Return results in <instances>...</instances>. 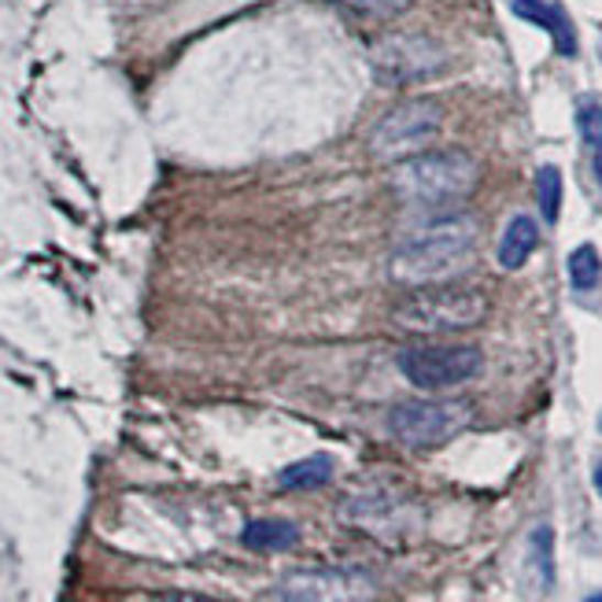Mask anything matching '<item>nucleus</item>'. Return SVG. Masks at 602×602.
<instances>
[{
    "label": "nucleus",
    "mask_w": 602,
    "mask_h": 602,
    "mask_svg": "<svg viewBox=\"0 0 602 602\" xmlns=\"http://www.w3.org/2000/svg\"><path fill=\"white\" fill-rule=\"evenodd\" d=\"M477 230L473 218L466 215H448L440 222L425 226L414 237H407L396 255L388 263L392 282L411 285V288H425V285H444L455 282L462 270L473 266L477 255Z\"/></svg>",
    "instance_id": "f257e3e1"
},
{
    "label": "nucleus",
    "mask_w": 602,
    "mask_h": 602,
    "mask_svg": "<svg viewBox=\"0 0 602 602\" xmlns=\"http://www.w3.org/2000/svg\"><path fill=\"white\" fill-rule=\"evenodd\" d=\"M477 160L462 149H444V152H418L407 155L392 167V193L403 204L418 207H448L466 200L477 189Z\"/></svg>",
    "instance_id": "f03ea898"
},
{
    "label": "nucleus",
    "mask_w": 602,
    "mask_h": 602,
    "mask_svg": "<svg viewBox=\"0 0 602 602\" xmlns=\"http://www.w3.org/2000/svg\"><path fill=\"white\" fill-rule=\"evenodd\" d=\"M492 310L481 288L473 285H425L396 307V326L411 329V333H459V329L481 326Z\"/></svg>",
    "instance_id": "7ed1b4c3"
},
{
    "label": "nucleus",
    "mask_w": 602,
    "mask_h": 602,
    "mask_svg": "<svg viewBox=\"0 0 602 602\" xmlns=\"http://www.w3.org/2000/svg\"><path fill=\"white\" fill-rule=\"evenodd\" d=\"M473 422L466 399H407L388 414V433L407 448H440Z\"/></svg>",
    "instance_id": "20e7f679"
},
{
    "label": "nucleus",
    "mask_w": 602,
    "mask_h": 602,
    "mask_svg": "<svg viewBox=\"0 0 602 602\" xmlns=\"http://www.w3.org/2000/svg\"><path fill=\"white\" fill-rule=\"evenodd\" d=\"M399 370L414 388H455L484 370L481 348L473 344H414L399 351Z\"/></svg>",
    "instance_id": "39448f33"
},
{
    "label": "nucleus",
    "mask_w": 602,
    "mask_h": 602,
    "mask_svg": "<svg viewBox=\"0 0 602 602\" xmlns=\"http://www.w3.org/2000/svg\"><path fill=\"white\" fill-rule=\"evenodd\" d=\"M370 64L385 86H414L448 67V48L425 34H388L373 45Z\"/></svg>",
    "instance_id": "423d86ee"
},
{
    "label": "nucleus",
    "mask_w": 602,
    "mask_h": 602,
    "mask_svg": "<svg viewBox=\"0 0 602 602\" xmlns=\"http://www.w3.org/2000/svg\"><path fill=\"white\" fill-rule=\"evenodd\" d=\"M444 127V108L433 100H407L392 108L370 133V152L377 160H407L418 155Z\"/></svg>",
    "instance_id": "0eeeda50"
},
{
    "label": "nucleus",
    "mask_w": 602,
    "mask_h": 602,
    "mask_svg": "<svg viewBox=\"0 0 602 602\" xmlns=\"http://www.w3.org/2000/svg\"><path fill=\"white\" fill-rule=\"evenodd\" d=\"M377 595V580L366 569H299L277 580L270 591L274 602H370Z\"/></svg>",
    "instance_id": "6e6552de"
},
{
    "label": "nucleus",
    "mask_w": 602,
    "mask_h": 602,
    "mask_svg": "<svg viewBox=\"0 0 602 602\" xmlns=\"http://www.w3.org/2000/svg\"><path fill=\"white\" fill-rule=\"evenodd\" d=\"M514 15L525 19V23L544 26L547 34L555 37V48L562 52V56H577V34L562 8L547 4V0H514Z\"/></svg>",
    "instance_id": "1a4fd4ad"
},
{
    "label": "nucleus",
    "mask_w": 602,
    "mask_h": 602,
    "mask_svg": "<svg viewBox=\"0 0 602 602\" xmlns=\"http://www.w3.org/2000/svg\"><path fill=\"white\" fill-rule=\"evenodd\" d=\"M539 248V226L533 215H514L511 226L503 230V241H500V266L503 270H522Z\"/></svg>",
    "instance_id": "9d476101"
},
{
    "label": "nucleus",
    "mask_w": 602,
    "mask_h": 602,
    "mask_svg": "<svg viewBox=\"0 0 602 602\" xmlns=\"http://www.w3.org/2000/svg\"><path fill=\"white\" fill-rule=\"evenodd\" d=\"M241 539L252 551H288L299 544V528L293 522H282V517H255L244 525Z\"/></svg>",
    "instance_id": "9b49d317"
},
{
    "label": "nucleus",
    "mask_w": 602,
    "mask_h": 602,
    "mask_svg": "<svg viewBox=\"0 0 602 602\" xmlns=\"http://www.w3.org/2000/svg\"><path fill=\"white\" fill-rule=\"evenodd\" d=\"M333 459L329 455H310V459H299L293 466H285L277 484L288 488V492H310V488H321L333 481Z\"/></svg>",
    "instance_id": "f8f14e48"
},
{
    "label": "nucleus",
    "mask_w": 602,
    "mask_h": 602,
    "mask_svg": "<svg viewBox=\"0 0 602 602\" xmlns=\"http://www.w3.org/2000/svg\"><path fill=\"white\" fill-rule=\"evenodd\" d=\"M528 566H533L536 584L544 591L555 584V533L547 525H539L528 539Z\"/></svg>",
    "instance_id": "ddd939ff"
},
{
    "label": "nucleus",
    "mask_w": 602,
    "mask_h": 602,
    "mask_svg": "<svg viewBox=\"0 0 602 602\" xmlns=\"http://www.w3.org/2000/svg\"><path fill=\"white\" fill-rule=\"evenodd\" d=\"M569 282H573L577 293H591L602 282V255L595 244H580L569 255Z\"/></svg>",
    "instance_id": "4468645a"
},
{
    "label": "nucleus",
    "mask_w": 602,
    "mask_h": 602,
    "mask_svg": "<svg viewBox=\"0 0 602 602\" xmlns=\"http://www.w3.org/2000/svg\"><path fill=\"white\" fill-rule=\"evenodd\" d=\"M536 204L547 222H558V215H562V171L551 167V163L536 174Z\"/></svg>",
    "instance_id": "2eb2a0df"
},
{
    "label": "nucleus",
    "mask_w": 602,
    "mask_h": 602,
    "mask_svg": "<svg viewBox=\"0 0 602 602\" xmlns=\"http://www.w3.org/2000/svg\"><path fill=\"white\" fill-rule=\"evenodd\" d=\"M577 127H580V138H584L588 149L602 152V103L599 100H580Z\"/></svg>",
    "instance_id": "dca6fc26"
},
{
    "label": "nucleus",
    "mask_w": 602,
    "mask_h": 602,
    "mask_svg": "<svg viewBox=\"0 0 602 602\" xmlns=\"http://www.w3.org/2000/svg\"><path fill=\"white\" fill-rule=\"evenodd\" d=\"M340 8H351L359 15H370V19H396L411 8V0H333Z\"/></svg>",
    "instance_id": "f3484780"
},
{
    "label": "nucleus",
    "mask_w": 602,
    "mask_h": 602,
    "mask_svg": "<svg viewBox=\"0 0 602 602\" xmlns=\"http://www.w3.org/2000/svg\"><path fill=\"white\" fill-rule=\"evenodd\" d=\"M152 602H222V599L196 595V591H163V595H155Z\"/></svg>",
    "instance_id": "a211bd4d"
},
{
    "label": "nucleus",
    "mask_w": 602,
    "mask_h": 602,
    "mask_svg": "<svg viewBox=\"0 0 602 602\" xmlns=\"http://www.w3.org/2000/svg\"><path fill=\"white\" fill-rule=\"evenodd\" d=\"M595 488L602 492V462H599V470H595Z\"/></svg>",
    "instance_id": "6ab92c4d"
},
{
    "label": "nucleus",
    "mask_w": 602,
    "mask_h": 602,
    "mask_svg": "<svg viewBox=\"0 0 602 602\" xmlns=\"http://www.w3.org/2000/svg\"><path fill=\"white\" fill-rule=\"evenodd\" d=\"M584 602H602V595H588Z\"/></svg>",
    "instance_id": "aec40b11"
},
{
    "label": "nucleus",
    "mask_w": 602,
    "mask_h": 602,
    "mask_svg": "<svg viewBox=\"0 0 602 602\" xmlns=\"http://www.w3.org/2000/svg\"><path fill=\"white\" fill-rule=\"evenodd\" d=\"M599 429H602V418H599Z\"/></svg>",
    "instance_id": "412c9836"
}]
</instances>
